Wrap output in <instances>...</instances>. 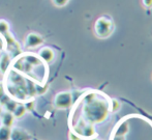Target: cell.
<instances>
[{"label": "cell", "instance_id": "6da1fadb", "mask_svg": "<svg viewBox=\"0 0 152 140\" xmlns=\"http://www.w3.org/2000/svg\"><path fill=\"white\" fill-rule=\"evenodd\" d=\"M109 104L102 99L96 98L95 94H89L85 99V105L83 108L85 120L90 124H100L109 114Z\"/></svg>", "mask_w": 152, "mask_h": 140}, {"label": "cell", "instance_id": "7a4b0ae2", "mask_svg": "<svg viewBox=\"0 0 152 140\" xmlns=\"http://www.w3.org/2000/svg\"><path fill=\"white\" fill-rule=\"evenodd\" d=\"M114 30V24L112 20L107 17H100L96 20L94 24V31L95 34L100 38H106L111 35Z\"/></svg>", "mask_w": 152, "mask_h": 140}, {"label": "cell", "instance_id": "3957f363", "mask_svg": "<svg viewBox=\"0 0 152 140\" xmlns=\"http://www.w3.org/2000/svg\"><path fill=\"white\" fill-rule=\"evenodd\" d=\"M75 133L78 135L79 137H83V138H93L95 136V130H94L93 125L90 122H80L76 127H75Z\"/></svg>", "mask_w": 152, "mask_h": 140}, {"label": "cell", "instance_id": "277c9868", "mask_svg": "<svg viewBox=\"0 0 152 140\" xmlns=\"http://www.w3.org/2000/svg\"><path fill=\"white\" fill-rule=\"evenodd\" d=\"M72 104V96L68 91H61L54 99V106L57 109H67Z\"/></svg>", "mask_w": 152, "mask_h": 140}, {"label": "cell", "instance_id": "5b68a950", "mask_svg": "<svg viewBox=\"0 0 152 140\" xmlns=\"http://www.w3.org/2000/svg\"><path fill=\"white\" fill-rule=\"evenodd\" d=\"M42 43H44V38L38 33H34V32L29 33L25 38V47L26 48H35V47L42 45Z\"/></svg>", "mask_w": 152, "mask_h": 140}, {"label": "cell", "instance_id": "8992f818", "mask_svg": "<svg viewBox=\"0 0 152 140\" xmlns=\"http://www.w3.org/2000/svg\"><path fill=\"white\" fill-rule=\"evenodd\" d=\"M31 135L28 134L26 131L22 130L21 128L12 129L10 140H31Z\"/></svg>", "mask_w": 152, "mask_h": 140}, {"label": "cell", "instance_id": "52a82bcc", "mask_svg": "<svg viewBox=\"0 0 152 140\" xmlns=\"http://www.w3.org/2000/svg\"><path fill=\"white\" fill-rule=\"evenodd\" d=\"M38 56L42 60H44L47 63H50L54 60L55 58V53L54 51L52 50L49 47H45V48H42L38 52Z\"/></svg>", "mask_w": 152, "mask_h": 140}, {"label": "cell", "instance_id": "ba28073f", "mask_svg": "<svg viewBox=\"0 0 152 140\" xmlns=\"http://www.w3.org/2000/svg\"><path fill=\"white\" fill-rule=\"evenodd\" d=\"M1 122H2V126H5V127H8V128H12V125H14V122H15V116L12 112H8V111H5L3 113H1Z\"/></svg>", "mask_w": 152, "mask_h": 140}, {"label": "cell", "instance_id": "9c48e42d", "mask_svg": "<svg viewBox=\"0 0 152 140\" xmlns=\"http://www.w3.org/2000/svg\"><path fill=\"white\" fill-rule=\"evenodd\" d=\"M10 64V55L5 53V54H3L1 56V58H0V72L2 74H4L7 71Z\"/></svg>", "mask_w": 152, "mask_h": 140}, {"label": "cell", "instance_id": "30bf717a", "mask_svg": "<svg viewBox=\"0 0 152 140\" xmlns=\"http://www.w3.org/2000/svg\"><path fill=\"white\" fill-rule=\"evenodd\" d=\"M27 112L26 110V107H25L24 104H19L17 105V107L15 108L14 112H12V114H14L15 118H21L22 116L25 115V113Z\"/></svg>", "mask_w": 152, "mask_h": 140}, {"label": "cell", "instance_id": "8fae6325", "mask_svg": "<svg viewBox=\"0 0 152 140\" xmlns=\"http://www.w3.org/2000/svg\"><path fill=\"white\" fill-rule=\"evenodd\" d=\"M12 134V128L0 126V140H10Z\"/></svg>", "mask_w": 152, "mask_h": 140}, {"label": "cell", "instance_id": "7c38bea8", "mask_svg": "<svg viewBox=\"0 0 152 140\" xmlns=\"http://www.w3.org/2000/svg\"><path fill=\"white\" fill-rule=\"evenodd\" d=\"M121 108V103L119 102L117 99H112V100L110 101V104H109V110L111 112H113V113H115V112L119 111V109Z\"/></svg>", "mask_w": 152, "mask_h": 140}, {"label": "cell", "instance_id": "4fadbf2b", "mask_svg": "<svg viewBox=\"0 0 152 140\" xmlns=\"http://www.w3.org/2000/svg\"><path fill=\"white\" fill-rule=\"evenodd\" d=\"M17 105H18V102H16V101L10 99V100H8L7 102H6L5 104L3 105V106H4V108H5L6 111L12 112V113L14 110H15V108L17 107Z\"/></svg>", "mask_w": 152, "mask_h": 140}, {"label": "cell", "instance_id": "5bb4252c", "mask_svg": "<svg viewBox=\"0 0 152 140\" xmlns=\"http://www.w3.org/2000/svg\"><path fill=\"white\" fill-rule=\"evenodd\" d=\"M26 61L28 62L29 64H31V66H39V64L42 63V59L36 57V56H33V55L27 56Z\"/></svg>", "mask_w": 152, "mask_h": 140}, {"label": "cell", "instance_id": "9a60e30c", "mask_svg": "<svg viewBox=\"0 0 152 140\" xmlns=\"http://www.w3.org/2000/svg\"><path fill=\"white\" fill-rule=\"evenodd\" d=\"M10 30V24L5 20H0V34L4 35Z\"/></svg>", "mask_w": 152, "mask_h": 140}, {"label": "cell", "instance_id": "2e32d148", "mask_svg": "<svg viewBox=\"0 0 152 140\" xmlns=\"http://www.w3.org/2000/svg\"><path fill=\"white\" fill-rule=\"evenodd\" d=\"M8 100H10V98H8V97L5 94V92H4V89H3V85L0 83V104L3 106V105L5 104V103L7 102Z\"/></svg>", "mask_w": 152, "mask_h": 140}, {"label": "cell", "instance_id": "e0dca14e", "mask_svg": "<svg viewBox=\"0 0 152 140\" xmlns=\"http://www.w3.org/2000/svg\"><path fill=\"white\" fill-rule=\"evenodd\" d=\"M128 131V126H127V122H123V124L120 125V127H119V129L117 130L116 132V135H125L126 133H127Z\"/></svg>", "mask_w": 152, "mask_h": 140}, {"label": "cell", "instance_id": "ac0fdd59", "mask_svg": "<svg viewBox=\"0 0 152 140\" xmlns=\"http://www.w3.org/2000/svg\"><path fill=\"white\" fill-rule=\"evenodd\" d=\"M52 1L54 3V5L57 6V7H63L68 3L69 0H52Z\"/></svg>", "mask_w": 152, "mask_h": 140}, {"label": "cell", "instance_id": "d6986e66", "mask_svg": "<svg viewBox=\"0 0 152 140\" xmlns=\"http://www.w3.org/2000/svg\"><path fill=\"white\" fill-rule=\"evenodd\" d=\"M24 105H25V107H26L27 111H32L34 109V102H32V101L27 102L26 104H24Z\"/></svg>", "mask_w": 152, "mask_h": 140}, {"label": "cell", "instance_id": "ffe728a7", "mask_svg": "<svg viewBox=\"0 0 152 140\" xmlns=\"http://www.w3.org/2000/svg\"><path fill=\"white\" fill-rule=\"evenodd\" d=\"M78 139H81L76 133L74 132H70L69 133V140H78Z\"/></svg>", "mask_w": 152, "mask_h": 140}, {"label": "cell", "instance_id": "44dd1931", "mask_svg": "<svg viewBox=\"0 0 152 140\" xmlns=\"http://www.w3.org/2000/svg\"><path fill=\"white\" fill-rule=\"evenodd\" d=\"M143 4L146 7H152V0H143Z\"/></svg>", "mask_w": 152, "mask_h": 140}, {"label": "cell", "instance_id": "7402d4cb", "mask_svg": "<svg viewBox=\"0 0 152 140\" xmlns=\"http://www.w3.org/2000/svg\"><path fill=\"white\" fill-rule=\"evenodd\" d=\"M3 49H4V40L1 34H0V51H2Z\"/></svg>", "mask_w": 152, "mask_h": 140}, {"label": "cell", "instance_id": "603a6c76", "mask_svg": "<svg viewBox=\"0 0 152 140\" xmlns=\"http://www.w3.org/2000/svg\"><path fill=\"white\" fill-rule=\"evenodd\" d=\"M113 140H125V137L123 135H116Z\"/></svg>", "mask_w": 152, "mask_h": 140}, {"label": "cell", "instance_id": "cb8c5ba5", "mask_svg": "<svg viewBox=\"0 0 152 140\" xmlns=\"http://www.w3.org/2000/svg\"><path fill=\"white\" fill-rule=\"evenodd\" d=\"M87 140H100V139H98V138H89V139H87Z\"/></svg>", "mask_w": 152, "mask_h": 140}, {"label": "cell", "instance_id": "d4e9b609", "mask_svg": "<svg viewBox=\"0 0 152 140\" xmlns=\"http://www.w3.org/2000/svg\"><path fill=\"white\" fill-rule=\"evenodd\" d=\"M1 113H2V110H1V108H0V116H1Z\"/></svg>", "mask_w": 152, "mask_h": 140}, {"label": "cell", "instance_id": "484cf974", "mask_svg": "<svg viewBox=\"0 0 152 140\" xmlns=\"http://www.w3.org/2000/svg\"><path fill=\"white\" fill-rule=\"evenodd\" d=\"M78 140H82V139H78Z\"/></svg>", "mask_w": 152, "mask_h": 140}]
</instances>
